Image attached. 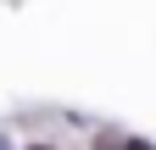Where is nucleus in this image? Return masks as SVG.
I'll return each mask as SVG.
<instances>
[{
  "instance_id": "f257e3e1",
  "label": "nucleus",
  "mask_w": 156,
  "mask_h": 150,
  "mask_svg": "<svg viewBox=\"0 0 156 150\" xmlns=\"http://www.w3.org/2000/svg\"><path fill=\"white\" fill-rule=\"evenodd\" d=\"M128 150H151V145H145V139H134V145H128Z\"/></svg>"
},
{
  "instance_id": "f03ea898",
  "label": "nucleus",
  "mask_w": 156,
  "mask_h": 150,
  "mask_svg": "<svg viewBox=\"0 0 156 150\" xmlns=\"http://www.w3.org/2000/svg\"><path fill=\"white\" fill-rule=\"evenodd\" d=\"M34 150H50V145H34Z\"/></svg>"
}]
</instances>
